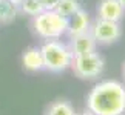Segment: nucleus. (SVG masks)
Returning a JSON list of instances; mask_svg holds the SVG:
<instances>
[{
    "mask_svg": "<svg viewBox=\"0 0 125 115\" xmlns=\"http://www.w3.org/2000/svg\"><path fill=\"white\" fill-rule=\"evenodd\" d=\"M86 109L96 115L125 114V86L117 80H104L86 95Z\"/></svg>",
    "mask_w": 125,
    "mask_h": 115,
    "instance_id": "f257e3e1",
    "label": "nucleus"
},
{
    "mask_svg": "<svg viewBox=\"0 0 125 115\" xmlns=\"http://www.w3.org/2000/svg\"><path fill=\"white\" fill-rule=\"evenodd\" d=\"M32 32L42 40H56L62 38L68 29V18L59 14L56 9L42 11L32 17Z\"/></svg>",
    "mask_w": 125,
    "mask_h": 115,
    "instance_id": "f03ea898",
    "label": "nucleus"
},
{
    "mask_svg": "<svg viewBox=\"0 0 125 115\" xmlns=\"http://www.w3.org/2000/svg\"><path fill=\"white\" fill-rule=\"evenodd\" d=\"M40 51L43 57L45 71L59 74L71 68L74 55L70 49V45L60 41L59 38H56V40H43Z\"/></svg>",
    "mask_w": 125,
    "mask_h": 115,
    "instance_id": "7ed1b4c3",
    "label": "nucleus"
},
{
    "mask_svg": "<svg viewBox=\"0 0 125 115\" xmlns=\"http://www.w3.org/2000/svg\"><path fill=\"white\" fill-rule=\"evenodd\" d=\"M104 68H105L104 57L96 51L73 57V63H71V69H73L74 75L80 80L97 78L104 72Z\"/></svg>",
    "mask_w": 125,
    "mask_h": 115,
    "instance_id": "20e7f679",
    "label": "nucleus"
},
{
    "mask_svg": "<svg viewBox=\"0 0 125 115\" xmlns=\"http://www.w3.org/2000/svg\"><path fill=\"white\" fill-rule=\"evenodd\" d=\"M90 32L93 34L97 45H111L116 43L122 35V28L119 22L104 20V18H96L90 26Z\"/></svg>",
    "mask_w": 125,
    "mask_h": 115,
    "instance_id": "39448f33",
    "label": "nucleus"
},
{
    "mask_svg": "<svg viewBox=\"0 0 125 115\" xmlns=\"http://www.w3.org/2000/svg\"><path fill=\"white\" fill-rule=\"evenodd\" d=\"M96 11L97 17L104 20L121 22L125 17V8L119 3V0H99Z\"/></svg>",
    "mask_w": 125,
    "mask_h": 115,
    "instance_id": "423d86ee",
    "label": "nucleus"
},
{
    "mask_svg": "<svg viewBox=\"0 0 125 115\" xmlns=\"http://www.w3.org/2000/svg\"><path fill=\"white\" fill-rule=\"evenodd\" d=\"M90 26H91L90 14L86 12L85 9L79 8L74 14H71L68 17V29H66V34L70 37L79 35V34H82V32L90 31Z\"/></svg>",
    "mask_w": 125,
    "mask_h": 115,
    "instance_id": "0eeeda50",
    "label": "nucleus"
},
{
    "mask_svg": "<svg viewBox=\"0 0 125 115\" xmlns=\"http://www.w3.org/2000/svg\"><path fill=\"white\" fill-rule=\"evenodd\" d=\"M70 49L73 52V55H82V54H88V52H93L96 51V43L93 34L90 31L82 32L79 35H74V37H70Z\"/></svg>",
    "mask_w": 125,
    "mask_h": 115,
    "instance_id": "6e6552de",
    "label": "nucleus"
},
{
    "mask_svg": "<svg viewBox=\"0 0 125 115\" xmlns=\"http://www.w3.org/2000/svg\"><path fill=\"white\" fill-rule=\"evenodd\" d=\"M22 66L26 72H40V71L45 69L40 48L37 46L26 48L22 54Z\"/></svg>",
    "mask_w": 125,
    "mask_h": 115,
    "instance_id": "1a4fd4ad",
    "label": "nucleus"
},
{
    "mask_svg": "<svg viewBox=\"0 0 125 115\" xmlns=\"http://www.w3.org/2000/svg\"><path fill=\"white\" fill-rule=\"evenodd\" d=\"M19 9L17 5H14L11 0H0V25H8L12 23L17 18Z\"/></svg>",
    "mask_w": 125,
    "mask_h": 115,
    "instance_id": "9d476101",
    "label": "nucleus"
},
{
    "mask_svg": "<svg viewBox=\"0 0 125 115\" xmlns=\"http://www.w3.org/2000/svg\"><path fill=\"white\" fill-rule=\"evenodd\" d=\"M45 115H76V111L68 100L59 98V100H54L46 107Z\"/></svg>",
    "mask_w": 125,
    "mask_h": 115,
    "instance_id": "9b49d317",
    "label": "nucleus"
},
{
    "mask_svg": "<svg viewBox=\"0 0 125 115\" xmlns=\"http://www.w3.org/2000/svg\"><path fill=\"white\" fill-rule=\"evenodd\" d=\"M79 8H80L79 0H59V3H57V6H56V11L68 18L71 14H74Z\"/></svg>",
    "mask_w": 125,
    "mask_h": 115,
    "instance_id": "f8f14e48",
    "label": "nucleus"
},
{
    "mask_svg": "<svg viewBox=\"0 0 125 115\" xmlns=\"http://www.w3.org/2000/svg\"><path fill=\"white\" fill-rule=\"evenodd\" d=\"M19 9H20L23 14L31 16V17H34L39 12L43 11V8H42L39 0H22V3L19 5Z\"/></svg>",
    "mask_w": 125,
    "mask_h": 115,
    "instance_id": "ddd939ff",
    "label": "nucleus"
},
{
    "mask_svg": "<svg viewBox=\"0 0 125 115\" xmlns=\"http://www.w3.org/2000/svg\"><path fill=\"white\" fill-rule=\"evenodd\" d=\"M43 11H50V9H56L57 3H59V0H39Z\"/></svg>",
    "mask_w": 125,
    "mask_h": 115,
    "instance_id": "4468645a",
    "label": "nucleus"
},
{
    "mask_svg": "<svg viewBox=\"0 0 125 115\" xmlns=\"http://www.w3.org/2000/svg\"><path fill=\"white\" fill-rule=\"evenodd\" d=\"M76 115H96V114H93L91 111H88V109H85L83 112H80V114H76Z\"/></svg>",
    "mask_w": 125,
    "mask_h": 115,
    "instance_id": "2eb2a0df",
    "label": "nucleus"
},
{
    "mask_svg": "<svg viewBox=\"0 0 125 115\" xmlns=\"http://www.w3.org/2000/svg\"><path fill=\"white\" fill-rule=\"evenodd\" d=\"M11 2H12L14 5H17V6H19V5H20V3H22V0H11Z\"/></svg>",
    "mask_w": 125,
    "mask_h": 115,
    "instance_id": "dca6fc26",
    "label": "nucleus"
},
{
    "mask_svg": "<svg viewBox=\"0 0 125 115\" xmlns=\"http://www.w3.org/2000/svg\"><path fill=\"white\" fill-rule=\"evenodd\" d=\"M122 75H124V78H125V63L122 65Z\"/></svg>",
    "mask_w": 125,
    "mask_h": 115,
    "instance_id": "f3484780",
    "label": "nucleus"
},
{
    "mask_svg": "<svg viewBox=\"0 0 125 115\" xmlns=\"http://www.w3.org/2000/svg\"><path fill=\"white\" fill-rule=\"evenodd\" d=\"M119 3H121V5H122V6L125 8V0H119Z\"/></svg>",
    "mask_w": 125,
    "mask_h": 115,
    "instance_id": "a211bd4d",
    "label": "nucleus"
}]
</instances>
